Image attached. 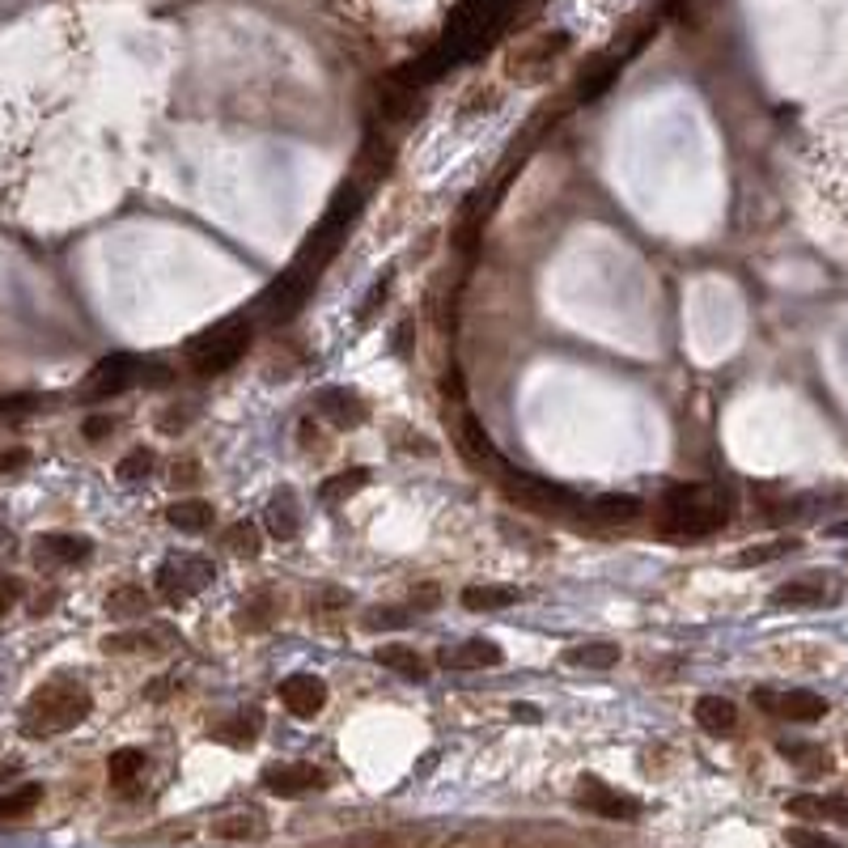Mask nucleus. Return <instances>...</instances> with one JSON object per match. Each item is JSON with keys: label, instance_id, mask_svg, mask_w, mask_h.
Returning <instances> with one entry per match:
<instances>
[{"label": "nucleus", "instance_id": "obj_39", "mask_svg": "<svg viewBox=\"0 0 848 848\" xmlns=\"http://www.w3.org/2000/svg\"><path fill=\"white\" fill-rule=\"evenodd\" d=\"M18 598H22V582L18 577H0V615L9 612Z\"/></svg>", "mask_w": 848, "mask_h": 848}, {"label": "nucleus", "instance_id": "obj_7", "mask_svg": "<svg viewBox=\"0 0 848 848\" xmlns=\"http://www.w3.org/2000/svg\"><path fill=\"white\" fill-rule=\"evenodd\" d=\"M212 582V564L200 557H183V560H166L157 569V590L170 598V603H187L196 590H205Z\"/></svg>", "mask_w": 848, "mask_h": 848}, {"label": "nucleus", "instance_id": "obj_18", "mask_svg": "<svg viewBox=\"0 0 848 848\" xmlns=\"http://www.w3.org/2000/svg\"><path fill=\"white\" fill-rule=\"evenodd\" d=\"M445 662H454L459 671H488V667H500V662H505V653H500L497 641L471 637V641H463L454 653H445Z\"/></svg>", "mask_w": 848, "mask_h": 848}, {"label": "nucleus", "instance_id": "obj_31", "mask_svg": "<svg viewBox=\"0 0 848 848\" xmlns=\"http://www.w3.org/2000/svg\"><path fill=\"white\" fill-rule=\"evenodd\" d=\"M793 548H797V539H772V543H756V548L738 552V564H763V560L790 557Z\"/></svg>", "mask_w": 848, "mask_h": 848}, {"label": "nucleus", "instance_id": "obj_14", "mask_svg": "<svg viewBox=\"0 0 848 848\" xmlns=\"http://www.w3.org/2000/svg\"><path fill=\"white\" fill-rule=\"evenodd\" d=\"M89 552H93L89 539L64 535V530H52V535H38V539H34V557L43 560V564H81Z\"/></svg>", "mask_w": 848, "mask_h": 848}, {"label": "nucleus", "instance_id": "obj_9", "mask_svg": "<svg viewBox=\"0 0 848 848\" xmlns=\"http://www.w3.org/2000/svg\"><path fill=\"white\" fill-rule=\"evenodd\" d=\"M577 802H582L585 811L603 815V819H637V815H641V802H637V797H628V793L603 785L598 777H582Z\"/></svg>", "mask_w": 848, "mask_h": 848}, {"label": "nucleus", "instance_id": "obj_17", "mask_svg": "<svg viewBox=\"0 0 848 848\" xmlns=\"http://www.w3.org/2000/svg\"><path fill=\"white\" fill-rule=\"evenodd\" d=\"M564 667H573V671H612V667H619V645L615 641L573 645V649L564 653Z\"/></svg>", "mask_w": 848, "mask_h": 848}, {"label": "nucleus", "instance_id": "obj_12", "mask_svg": "<svg viewBox=\"0 0 848 848\" xmlns=\"http://www.w3.org/2000/svg\"><path fill=\"white\" fill-rule=\"evenodd\" d=\"M836 594H840V582L836 577H797V582H785L777 585V594H772V603L777 607H827V603H836Z\"/></svg>", "mask_w": 848, "mask_h": 848}, {"label": "nucleus", "instance_id": "obj_16", "mask_svg": "<svg viewBox=\"0 0 848 848\" xmlns=\"http://www.w3.org/2000/svg\"><path fill=\"white\" fill-rule=\"evenodd\" d=\"M459 445H463V454H467L475 467L500 471V463H505L497 454V445L488 441V433L480 429V420H475L471 411H463V420H459Z\"/></svg>", "mask_w": 848, "mask_h": 848}, {"label": "nucleus", "instance_id": "obj_27", "mask_svg": "<svg viewBox=\"0 0 848 848\" xmlns=\"http://www.w3.org/2000/svg\"><path fill=\"white\" fill-rule=\"evenodd\" d=\"M148 612V594L141 585H119L115 594L107 598V615L111 619H136V615Z\"/></svg>", "mask_w": 848, "mask_h": 848}, {"label": "nucleus", "instance_id": "obj_25", "mask_svg": "<svg viewBox=\"0 0 848 848\" xmlns=\"http://www.w3.org/2000/svg\"><path fill=\"white\" fill-rule=\"evenodd\" d=\"M267 530L276 535V539H293L297 530H301V514H297V500L289 493H280V497L267 500V514H264Z\"/></svg>", "mask_w": 848, "mask_h": 848}, {"label": "nucleus", "instance_id": "obj_23", "mask_svg": "<svg viewBox=\"0 0 848 848\" xmlns=\"http://www.w3.org/2000/svg\"><path fill=\"white\" fill-rule=\"evenodd\" d=\"M378 658L382 667H390L395 674H404V679H425L429 674V667H425V658L411 649V645H399V641H390V645H378Z\"/></svg>", "mask_w": 848, "mask_h": 848}, {"label": "nucleus", "instance_id": "obj_11", "mask_svg": "<svg viewBox=\"0 0 848 848\" xmlns=\"http://www.w3.org/2000/svg\"><path fill=\"white\" fill-rule=\"evenodd\" d=\"M500 480H505V488H509L514 497L527 500V505H543V509H569V505H573V493L552 484V480H539V475L509 471V467H500Z\"/></svg>", "mask_w": 848, "mask_h": 848}, {"label": "nucleus", "instance_id": "obj_26", "mask_svg": "<svg viewBox=\"0 0 848 848\" xmlns=\"http://www.w3.org/2000/svg\"><path fill=\"white\" fill-rule=\"evenodd\" d=\"M365 484H370V471H365V467H349V471H335V475H327L319 493L327 500H344V497H356Z\"/></svg>", "mask_w": 848, "mask_h": 848}, {"label": "nucleus", "instance_id": "obj_2", "mask_svg": "<svg viewBox=\"0 0 848 848\" xmlns=\"http://www.w3.org/2000/svg\"><path fill=\"white\" fill-rule=\"evenodd\" d=\"M89 692L81 683H73V679H52V683H43L34 696H30L26 713H22V730L30 738H56V734L73 730V726H81L89 717Z\"/></svg>", "mask_w": 848, "mask_h": 848}, {"label": "nucleus", "instance_id": "obj_41", "mask_svg": "<svg viewBox=\"0 0 848 848\" xmlns=\"http://www.w3.org/2000/svg\"><path fill=\"white\" fill-rule=\"evenodd\" d=\"M107 429H111V420H98V416H93V420L86 425V438H89V441L107 438Z\"/></svg>", "mask_w": 848, "mask_h": 848}, {"label": "nucleus", "instance_id": "obj_40", "mask_svg": "<svg viewBox=\"0 0 848 848\" xmlns=\"http://www.w3.org/2000/svg\"><path fill=\"white\" fill-rule=\"evenodd\" d=\"M445 395H450V399H463V374H459V370L445 374Z\"/></svg>", "mask_w": 848, "mask_h": 848}, {"label": "nucleus", "instance_id": "obj_1", "mask_svg": "<svg viewBox=\"0 0 848 848\" xmlns=\"http://www.w3.org/2000/svg\"><path fill=\"white\" fill-rule=\"evenodd\" d=\"M730 493L717 484H674L658 500V522L683 535H713L730 522Z\"/></svg>", "mask_w": 848, "mask_h": 848}, {"label": "nucleus", "instance_id": "obj_4", "mask_svg": "<svg viewBox=\"0 0 848 848\" xmlns=\"http://www.w3.org/2000/svg\"><path fill=\"white\" fill-rule=\"evenodd\" d=\"M361 191L356 187H340V196L331 200V208L322 212V221L315 225V234H310V242L301 246V255H297V264L301 267H315L319 272L322 264V255H331L335 246H340V238L349 234V225L356 221V212H361Z\"/></svg>", "mask_w": 848, "mask_h": 848}, {"label": "nucleus", "instance_id": "obj_6", "mask_svg": "<svg viewBox=\"0 0 848 848\" xmlns=\"http://www.w3.org/2000/svg\"><path fill=\"white\" fill-rule=\"evenodd\" d=\"M756 704L768 708L772 717H785V722H797V726H811V722H823V717H827V701L815 696V692H802V687H790V692H768V687H760V692H756Z\"/></svg>", "mask_w": 848, "mask_h": 848}, {"label": "nucleus", "instance_id": "obj_24", "mask_svg": "<svg viewBox=\"0 0 848 848\" xmlns=\"http://www.w3.org/2000/svg\"><path fill=\"white\" fill-rule=\"evenodd\" d=\"M43 802V785L38 781H26V785H18V790H9L0 797V823H18L34 815V806Z\"/></svg>", "mask_w": 848, "mask_h": 848}, {"label": "nucleus", "instance_id": "obj_21", "mask_svg": "<svg viewBox=\"0 0 848 848\" xmlns=\"http://www.w3.org/2000/svg\"><path fill=\"white\" fill-rule=\"evenodd\" d=\"M696 726L708 734H730L738 726V708L726 696H701L696 701Z\"/></svg>", "mask_w": 848, "mask_h": 848}, {"label": "nucleus", "instance_id": "obj_28", "mask_svg": "<svg viewBox=\"0 0 848 848\" xmlns=\"http://www.w3.org/2000/svg\"><path fill=\"white\" fill-rule=\"evenodd\" d=\"M107 772H111V785L128 790V785H132V781L145 772V751H136V747H123V751H115V756H111Z\"/></svg>", "mask_w": 848, "mask_h": 848}, {"label": "nucleus", "instance_id": "obj_22", "mask_svg": "<svg viewBox=\"0 0 848 848\" xmlns=\"http://www.w3.org/2000/svg\"><path fill=\"white\" fill-rule=\"evenodd\" d=\"M790 815H802V819H836L848 827V802H840V797L797 793V797H790Z\"/></svg>", "mask_w": 848, "mask_h": 848}, {"label": "nucleus", "instance_id": "obj_34", "mask_svg": "<svg viewBox=\"0 0 848 848\" xmlns=\"http://www.w3.org/2000/svg\"><path fill=\"white\" fill-rule=\"evenodd\" d=\"M230 548L242 552V557H255V552H260V530L251 527V522H238V527L230 530Z\"/></svg>", "mask_w": 848, "mask_h": 848}, {"label": "nucleus", "instance_id": "obj_19", "mask_svg": "<svg viewBox=\"0 0 848 848\" xmlns=\"http://www.w3.org/2000/svg\"><path fill=\"white\" fill-rule=\"evenodd\" d=\"M514 603H522L518 585H467L463 590V607L467 612H505Z\"/></svg>", "mask_w": 848, "mask_h": 848}, {"label": "nucleus", "instance_id": "obj_20", "mask_svg": "<svg viewBox=\"0 0 848 848\" xmlns=\"http://www.w3.org/2000/svg\"><path fill=\"white\" fill-rule=\"evenodd\" d=\"M166 522L175 530H187V535H205L212 527V505L200 497H183L166 509Z\"/></svg>", "mask_w": 848, "mask_h": 848}, {"label": "nucleus", "instance_id": "obj_29", "mask_svg": "<svg viewBox=\"0 0 848 848\" xmlns=\"http://www.w3.org/2000/svg\"><path fill=\"white\" fill-rule=\"evenodd\" d=\"M781 756L785 760H793L802 772H827L832 768V760H827V751H819V747H811V742H781Z\"/></svg>", "mask_w": 848, "mask_h": 848}, {"label": "nucleus", "instance_id": "obj_8", "mask_svg": "<svg viewBox=\"0 0 848 848\" xmlns=\"http://www.w3.org/2000/svg\"><path fill=\"white\" fill-rule=\"evenodd\" d=\"M280 704L289 708L293 717L310 722V717H319L322 708H327V683L310 671L289 674V679H280Z\"/></svg>", "mask_w": 848, "mask_h": 848}, {"label": "nucleus", "instance_id": "obj_36", "mask_svg": "<svg viewBox=\"0 0 848 848\" xmlns=\"http://www.w3.org/2000/svg\"><path fill=\"white\" fill-rule=\"evenodd\" d=\"M438 594L441 590L433 582L420 585V590H411V612H438V603H441Z\"/></svg>", "mask_w": 848, "mask_h": 848}, {"label": "nucleus", "instance_id": "obj_35", "mask_svg": "<svg viewBox=\"0 0 848 848\" xmlns=\"http://www.w3.org/2000/svg\"><path fill=\"white\" fill-rule=\"evenodd\" d=\"M408 615L404 607H374V612H365V628H399V624H408Z\"/></svg>", "mask_w": 848, "mask_h": 848}, {"label": "nucleus", "instance_id": "obj_10", "mask_svg": "<svg viewBox=\"0 0 848 848\" xmlns=\"http://www.w3.org/2000/svg\"><path fill=\"white\" fill-rule=\"evenodd\" d=\"M315 408H319L322 420H331L335 429H361L370 420V404L356 395V390H344V386H322L315 395Z\"/></svg>", "mask_w": 848, "mask_h": 848}, {"label": "nucleus", "instance_id": "obj_37", "mask_svg": "<svg viewBox=\"0 0 848 848\" xmlns=\"http://www.w3.org/2000/svg\"><path fill=\"white\" fill-rule=\"evenodd\" d=\"M26 463H30V450L13 445V450H4V454H0V475H18Z\"/></svg>", "mask_w": 848, "mask_h": 848}, {"label": "nucleus", "instance_id": "obj_13", "mask_svg": "<svg viewBox=\"0 0 848 848\" xmlns=\"http://www.w3.org/2000/svg\"><path fill=\"white\" fill-rule=\"evenodd\" d=\"M264 790L276 797H301L310 790H322V772L315 763H272L264 772Z\"/></svg>", "mask_w": 848, "mask_h": 848}, {"label": "nucleus", "instance_id": "obj_42", "mask_svg": "<svg viewBox=\"0 0 848 848\" xmlns=\"http://www.w3.org/2000/svg\"><path fill=\"white\" fill-rule=\"evenodd\" d=\"M34 408V399H0V411H26Z\"/></svg>", "mask_w": 848, "mask_h": 848}, {"label": "nucleus", "instance_id": "obj_3", "mask_svg": "<svg viewBox=\"0 0 848 848\" xmlns=\"http://www.w3.org/2000/svg\"><path fill=\"white\" fill-rule=\"evenodd\" d=\"M251 349V322L246 319H221L217 327L200 331L187 344V361L196 374H225L242 361V352Z\"/></svg>", "mask_w": 848, "mask_h": 848}, {"label": "nucleus", "instance_id": "obj_32", "mask_svg": "<svg viewBox=\"0 0 848 848\" xmlns=\"http://www.w3.org/2000/svg\"><path fill=\"white\" fill-rule=\"evenodd\" d=\"M785 840H790L793 848H845L840 840L823 836V832H815V827H790V832H785Z\"/></svg>", "mask_w": 848, "mask_h": 848}, {"label": "nucleus", "instance_id": "obj_15", "mask_svg": "<svg viewBox=\"0 0 848 848\" xmlns=\"http://www.w3.org/2000/svg\"><path fill=\"white\" fill-rule=\"evenodd\" d=\"M641 497H628V493H607V497H594L582 514L590 522H603V527H624V522H637L641 518Z\"/></svg>", "mask_w": 848, "mask_h": 848}, {"label": "nucleus", "instance_id": "obj_38", "mask_svg": "<svg viewBox=\"0 0 848 848\" xmlns=\"http://www.w3.org/2000/svg\"><path fill=\"white\" fill-rule=\"evenodd\" d=\"M102 649H107V653H123V649H157V645L148 641V637H107Z\"/></svg>", "mask_w": 848, "mask_h": 848}, {"label": "nucleus", "instance_id": "obj_33", "mask_svg": "<svg viewBox=\"0 0 848 848\" xmlns=\"http://www.w3.org/2000/svg\"><path fill=\"white\" fill-rule=\"evenodd\" d=\"M153 471V450H132L123 463H119V480H141Z\"/></svg>", "mask_w": 848, "mask_h": 848}, {"label": "nucleus", "instance_id": "obj_5", "mask_svg": "<svg viewBox=\"0 0 848 848\" xmlns=\"http://www.w3.org/2000/svg\"><path fill=\"white\" fill-rule=\"evenodd\" d=\"M136 382H166V370L145 365V361L128 356V352H115V356H107V361L93 365V374L86 378V390L93 399H102V395H119V390H128V386H136Z\"/></svg>", "mask_w": 848, "mask_h": 848}, {"label": "nucleus", "instance_id": "obj_30", "mask_svg": "<svg viewBox=\"0 0 848 848\" xmlns=\"http://www.w3.org/2000/svg\"><path fill=\"white\" fill-rule=\"evenodd\" d=\"M619 68H624V64H619V59H612V64H603L598 73H590V77L582 81V102H594V98H603V93L612 89L615 77H619Z\"/></svg>", "mask_w": 848, "mask_h": 848}]
</instances>
